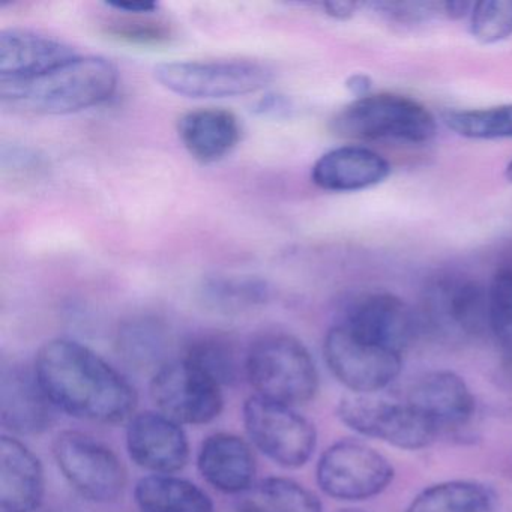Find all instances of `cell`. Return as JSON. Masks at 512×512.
I'll return each instance as SVG.
<instances>
[{"label": "cell", "instance_id": "obj_1", "mask_svg": "<svg viewBox=\"0 0 512 512\" xmlns=\"http://www.w3.org/2000/svg\"><path fill=\"white\" fill-rule=\"evenodd\" d=\"M35 373L56 409L86 421L119 424L137 406L136 389L100 355L58 338L41 347Z\"/></svg>", "mask_w": 512, "mask_h": 512}, {"label": "cell", "instance_id": "obj_2", "mask_svg": "<svg viewBox=\"0 0 512 512\" xmlns=\"http://www.w3.org/2000/svg\"><path fill=\"white\" fill-rule=\"evenodd\" d=\"M118 71L101 56H76L29 80H0V100L16 112L70 115L106 103L115 94Z\"/></svg>", "mask_w": 512, "mask_h": 512}, {"label": "cell", "instance_id": "obj_3", "mask_svg": "<svg viewBox=\"0 0 512 512\" xmlns=\"http://www.w3.org/2000/svg\"><path fill=\"white\" fill-rule=\"evenodd\" d=\"M245 374L259 397L289 407L313 400L319 374L307 347L287 334H269L251 346Z\"/></svg>", "mask_w": 512, "mask_h": 512}, {"label": "cell", "instance_id": "obj_4", "mask_svg": "<svg viewBox=\"0 0 512 512\" xmlns=\"http://www.w3.org/2000/svg\"><path fill=\"white\" fill-rule=\"evenodd\" d=\"M332 130L346 139L427 143L437 134L436 118L421 103L397 94L359 98L335 115Z\"/></svg>", "mask_w": 512, "mask_h": 512}, {"label": "cell", "instance_id": "obj_5", "mask_svg": "<svg viewBox=\"0 0 512 512\" xmlns=\"http://www.w3.org/2000/svg\"><path fill=\"white\" fill-rule=\"evenodd\" d=\"M419 323L445 343H472L490 332L488 289L463 275H440L424 289Z\"/></svg>", "mask_w": 512, "mask_h": 512}, {"label": "cell", "instance_id": "obj_6", "mask_svg": "<svg viewBox=\"0 0 512 512\" xmlns=\"http://www.w3.org/2000/svg\"><path fill=\"white\" fill-rule=\"evenodd\" d=\"M154 76L167 91L188 98H230L262 91L274 79L269 65L251 59L163 62Z\"/></svg>", "mask_w": 512, "mask_h": 512}, {"label": "cell", "instance_id": "obj_7", "mask_svg": "<svg viewBox=\"0 0 512 512\" xmlns=\"http://www.w3.org/2000/svg\"><path fill=\"white\" fill-rule=\"evenodd\" d=\"M337 415L356 433L407 451L427 448L439 437L404 400L374 394L347 395L338 403Z\"/></svg>", "mask_w": 512, "mask_h": 512}, {"label": "cell", "instance_id": "obj_8", "mask_svg": "<svg viewBox=\"0 0 512 512\" xmlns=\"http://www.w3.org/2000/svg\"><path fill=\"white\" fill-rule=\"evenodd\" d=\"M53 454L67 481L85 499L109 503L124 493V464L112 449L89 434L64 431L56 437Z\"/></svg>", "mask_w": 512, "mask_h": 512}, {"label": "cell", "instance_id": "obj_9", "mask_svg": "<svg viewBox=\"0 0 512 512\" xmlns=\"http://www.w3.org/2000/svg\"><path fill=\"white\" fill-rule=\"evenodd\" d=\"M244 424L254 445L280 466H304L316 448L314 425L286 404L253 395L244 406Z\"/></svg>", "mask_w": 512, "mask_h": 512}, {"label": "cell", "instance_id": "obj_10", "mask_svg": "<svg viewBox=\"0 0 512 512\" xmlns=\"http://www.w3.org/2000/svg\"><path fill=\"white\" fill-rule=\"evenodd\" d=\"M394 467L379 451L341 440L323 452L317 466V482L328 496L338 500H367L391 485Z\"/></svg>", "mask_w": 512, "mask_h": 512}, {"label": "cell", "instance_id": "obj_11", "mask_svg": "<svg viewBox=\"0 0 512 512\" xmlns=\"http://www.w3.org/2000/svg\"><path fill=\"white\" fill-rule=\"evenodd\" d=\"M151 397L158 412L178 424H208L223 409L221 386L185 359L158 368Z\"/></svg>", "mask_w": 512, "mask_h": 512}, {"label": "cell", "instance_id": "obj_12", "mask_svg": "<svg viewBox=\"0 0 512 512\" xmlns=\"http://www.w3.org/2000/svg\"><path fill=\"white\" fill-rule=\"evenodd\" d=\"M323 353L329 370L353 394L388 388L403 365V355L353 337L340 323L326 334Z\"/></svg>", "mask_w": 512, "mask_h": 512}, {"label": "cell", "instance_id": "obj_13", "mask_svg": "<svg viewBox=\"0 0 512 512\" xmlns=\"http://www.w3.org/2000/svg\"><path fill=\"white\" fill-rule=\"evenodd\" d=\"M353 337L403 355L421 328L412 308L389 292L359 296L340 323Z\"/></svg>", "mask_w": 512, "mask_h": 512}, {"label": "cell", "instance_id": "obj_14", "mask_svg": "<svg viewBox=\"0 0 512 512\" xmlns=\"http://www.w3.org/2000/svg\"><path fill=\"white\" fill-rule=\"evenodd\" d=\"M404 401L421 415L437 436L457 433L472 422L476 401L464 379L448 370L416 377Z\"/></svg>", "mask_w": 512, "mask_h": 512}, {"label": "cell", "instance_id": "obj_15", "mask_svg": "<svg viewBox=\"0 0 512 512\" xmlns=\"http://www.w3.org/2000/svg\"><path fill=\"white\" fill-rule=\"evenodd\" d=\"M127 446L137 466L157 475L178 472L190 457V446L181 424L160 412L140 413L131 419Z\"/></svg>", "mask_w": 512, "mask_h": 512}, {"label": "cell", "instance_id": "obj_16", "mask_svg": "<svg viewBox=\"0 0 512 512\" xmlns=\"http://www.w3.org/2000/svg\"><path fill=\"white\" fill-rule=\"evenodd\" d=\"M55 410L35 370L17 365L2 370L0 419L5 428L17 434L44 433L55 421Z\"/></svg>", "mask_w": 512, "mask_h": 512}, {"label": "cell", "instance_id": "obj_17", "mask_svg": "<svg viewBox=\"0 0 512 512\" xmlns=\"http://www.w3.org/2000/svg\"><path fill=\"white\" fill-rule=\"evenodd\" d=\"M64 41L29 29L0 34V80H29L76 58Z\"/></svg>", "mask_w": 512, "mask_h": 512}, {"label": "cell", "instance_id": "obj_18", "mask_svg": "<svg viewBox=\"0 0 512 512\" xmlns=\"http://www.w3.org/2000/svg\"><path fill=\"white\" fill-rule=\"evenodd\" d=\"M391 164L364 146H341L323 154L311 170L317 187L332 193H353L382 184Z\"/></svg>", "mask_w": 512, "mask_h": 512}, {"label": "cell", "instance_id": "obj_19", "mask_svg": "<svg viewBox=\"0 0 512 512\" xmlns=\"http://www.w3.org/2000/svg\"><path fill=\"white\" fill-rule=\"evenodd\" d=\"M44 470L37 455L14 437L0 439V506L4 512H34L44 497Z\"/></svg>", "mask_w": 512, "mask_h": 512}, {"label": "cell", "instance_id": "obj_20", "mask_svg": "<svg viewBox=\"0 0 512 512\" xmlns=\"http://www.w3.org/2000/svg\"><path fill=\"white\" fill-rule=\"evenodd\" d=\"M197 464L203 478L223 493L250 490L256 475V461L250 446L235 434L209 436L200 448Z\"/></svg>", "mask_w": 512, "mask_h": 512}, {"label": "cell", "instance_id": "obj_21", "mask_svg": "<svg viewBox=\"0 0 512 512\" xmlns=\"http://www.w3.org/2000/svg\"><path fill=\"white\" fill-rule=\"evenodd\" d=\"M178 131L185 149L200 163L221 160L241 137L238 118L214 107L188 112L179 119Z\"/></svg>", "mask_w": 512, "mask_h": 512}, {"label": "cell", "instance_id": "obj_22", "mask_svg": "<svg viewBox=\"0 0 512 512\" xmlns=\"http://www.w3.org/2000/svg\"><path fill=\"white\" fill-rule=\"evenodd\" d=\"M142 512H212L211 499L193 482L172 475H152L136 485Z\"/></svg>", "mask_w": 512, "mask_h": 512}, {"label": "cell", "instance_id": "obj_23", "mask_svg": "<svg viewBox=\"0 0 512 512\" xmlns=\"http://www.w3.org/2000/svg\"><path fill=\"white\" fill-rule=\"evenodd\" d=\"M406 512H499L490 488L473 481L431 485L413 499Z\"/></svg>", "mask_w": 512, "mask_h": 512}, {"label": "cell", "instance_id": "obj_24", "mask_svg": "<svg viewBox=\"0 0 512 512\" xmlns=\"http://www.w3.org/2000/svg\"><path fill=\"white\" fill-rule=\"evenodd\" d=\"M241 512H322L316 494L292 479L268 478L247 491Z\"/></svg>", "mask_w": 512, "mask_h": 512}, {"label": "cell", "instance_id": "obj_25", "mask_svg": "<svg viewBox=\"0 0 512 512\" xmlns=\"http://www.w3.org/2000/svg\"><path fill=\"white\" fill-rule=\"evenodd\" d=\"M182 359L200 368L218 385H233L241 374V359L235 344L224 335H203L188 344Z\"/></svg>", "mask_w": 512, "mask_h": 512}, {"label": "cell", "instance_id": "obj_26", "mask_svg": "<svg viewBox=\"0 0 512 512\" xmlns=\"http://www.w3.org/2000/svg\"><path fill=\"white\" fill-rule=\"evenodd\" d=\"M449 130L464 139H512V104L475 110H449L443 113Z\"/></svg>", "mask_w": 512, "mask_h": 512}, {"label": "cell", "instance_id": "obj_27", "mask_svg": "<svg viewBox=\"0 0 512 512\" xmlns=\"http://www.w3.org/2000/svg\"><path fill=\"white\" fill-rule=\"evenodd\" d=\"M490 332L503 362L512 367V268H502L488 287Z\"/></svg>", "mask_w": 512, "mask_h": 512}, {"label": "cell", "instance_id": "obj_28", "mask_svg": "<svg viewBox=\"0 0 512 512\" xmlns=\"http://www.w3.org/2000/svg\"><path fill=\"white\" fill-rule=\"evenodd\" d=\"M119 347L131 364L148 367L163 358L166 350L163 329L148 320L130 323L119 335Z\"/></svg>", "mask_w": 512, "mask_h": 512}, {"label": "cell", "instance_id": "obj_29", "mask_svg": "<svg viewBox=\"0 0 512 512\" xmlns=\"http://www.w3.org/2000/svg\"><path fill=\"white\" fill-rule=\"evenodd\" d=\"M470 32L481 44H496L512 35V0H485L473 5Z\"/></svg>", "mask_w": 512, "mask_h": 512}, {"label": "cell", "instance_id": "obj_30", "mask_svg": "<svg viewBox=\"0 0 512 512\" xmlns=\"http://www.w3.org/2000/svg\"><path fill=\"white\" fill-rule=\"evenodd\" d=\"M209 301L223 310H239L265 301V284L254 280H218L206 289Z\"/></svg>", "mask_w": 512, "mask_h": 512}, {"label": "cell", "instance_id": "obj_31", "mask_svg": "<svg viewBox=\"0 0 512 512\" xmlns=\"http://www.w3.org/2000/svg\"><path fill=\"white\" fill-rule=\"evenodd\" d=\"M374 8L392 25L413 28L445 16V2H380Z\"/></svg>", "mask_w": 512, "mask_h": 512}, {"label": "cell", "instance_id": "obj_32", "mask_svg": "<svg viewBox=\"0 0 512 512\" xmlns=\"http://www.w3.org/2000/svg\"><path fill=\"white\" fill-rule=\"evenodd\" d=\"M109 32L121 40L139 44L166 43L172 37L169 26L152 20L125 19L109 26Z\"/></svg>", "mask_w": 512, "mask_h": 512}, {"label": "cell", "instance_id": "obj_33", "mask_svg": "<svg viewBox=\"0 0 512 512\" xmlns=\"http://www.w3.org/2000/svg\"><path fill=\"white\" fill-rule=\"evenodd\" d=\"M346 88L349 89L350 94L355 95L356 100L359 98L368 97L371 95V88H373V80L367 74H352L346 80Z\"/></svg>", "mask_w": 512, "mask_h": 512}, {"label": "cell", "instance_id": "obj_34", "mask_svg": "<svg viewBox=\"0 0 512 512\" xmlns=\"http://www.w3.org/2000/svg\"><path fill=\"white\" fill-rule=\"evenodd\" d=\"M322 7L328 16L337 20H347L355 16L361 5L356 4V2H326Z\"/></svg>", "mask_w": 512, "mask_h": 512}, {"label": "cell", "instance_id": "obj_35", "mask_svg": "<svg viewBox=\"0 0 512 512\" xmlns=\"http://www.w3.org/2000/svg\"><path fill=\"white\" fill-rule=\"evenodd\" d=\"M109 7L131 16H149L157 11L158 5L152 2H115L109 4Z\"/></svg>", "mask_w": 512, "mask_h": 512}, {"label": "cell", "instance_id": "obj_36", "mask_svg": "<svg viewBox=\"0 0 512 512\" xmlns=\"http://www.w3.org/2000/svg\"><path fill=\"white\" fill-rule=\"evenodd\" d=\"M473 5L467 2H445V14L448 19L458 20L472 14Z\"/></svg>", "mask_w": 512, "mask_h": 512}, {"label": "cell", "instance_id": "obj_37", "mask_svg": "<svg viewBox=\"0 0 512 512\" xmlns=\"http://www.w3.org/2000/svg\"><path fill=\"white\" fill-rule=\"evenodd\" d=\"M505 176L506 179H508V181L512 184V161L508 164V166H506Z\"/></svg>", "mask_w": 512, "mask_h": 512}, {"label": "cell", "instance_id": "obj_38", "mask_svg": "<svg viewBox=\"0 0 512 512\" xmlns=\"http://www.w3.org/2000/svg\"><path fill=\"white\" fill-rule=\"evenodd\" d=\"M341 512H364V511H359V509H344V511H341Z\"/></svg>", "mask_w": 512, "mask_h": 512}, {"label": "cell", "instance_id": "obj_39", "mask_svg": "<svg viewBox=\"0 0 512 512\" xmlns=\"http://www.w3.org/2000/svg\"><path fill=\"white\" fill-rule=\"evenodd\" d=\"M53 512H68V511H53Z\"/></svg>", "mask_w": 512, "mask_h": 512}]
</instances>
